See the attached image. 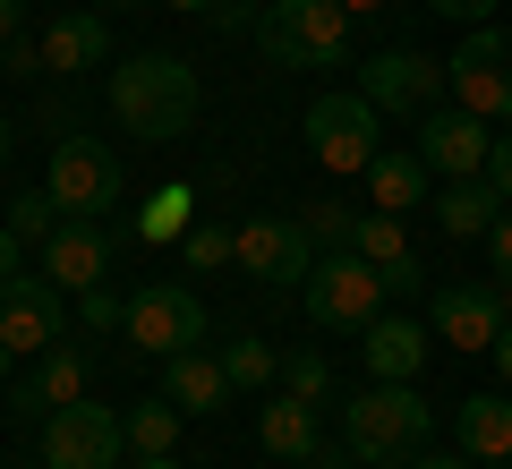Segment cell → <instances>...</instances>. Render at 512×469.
<instances>
[{
    "label": "cell",
    "mask_w": 512,
    "mask_h": 469,
    "mask_svg": "<svg viewBox=\"0 0 512 469\" xmlns=\"http://www.w3.org/2000/svg\"><path fill=\"white\" fill-rule=\"evenodd\" d=\"M256 52L274 69H342L350 60V9L342 0H265L256 9Z\"/></svg>",
    "instance_id": "cell-3"
},
{
    "label": "cell",
    "mask_w": 512,
    "mask_h": 469,
    "mask_svg": "<svg viewBox=\"0 0 512 469\" xmlns=\"http://www.w3.org/2000/svg\"><path fill=\"white\" fill-rule=\"evenodd\" d=\"M299 231H308L316 248H350V231H359V205H333V197H316L308 214H299Z\"/></svg>",
    "instance_id": "cell-29"
},
{
    "label": "cell",
    "mask_w": 512,
    "mask_h": 469,
    "mask_svg": "<svg viewBox=\"0 0 512 469\" xmlns=\"http://www.w3.org/2000/svg\"><path fill=\"white\" fill-rule=\"evenodd\" d=\"M9 393H18V410H35V418H52V410H69V401H86V350L60 333L52 350H35V367H26V376H9Z\"/></svg>",
    "instance_id": "cell-16"
},
{
    "label": "cell",
    "mask_w": 512,
    "mask_h": 469,
    "mask_svg": "<svg viewBox=\"0 0 512 469\" xmlns=\"http://www.w3.org/2000/svg\"><path fill=\"white\" fill-rule=\"evenodd\" d=\"M26 35V0H0V43H18Z\"/></svg>",
    "instance_id": "cell-37"
},
{
    "label": "cell",
    "mask_w": 512,
    "mask_h": 469,
    "mask_svg": "<svg viewBox=\"0 0 512 469\" xmlns=\"http://www.w3.org/2000/svg\"><path fill=\"white\" fill-rule=\"evenodd\" d=\"M487 180H495V197L512 205V137H495V145H487Z\"/></svg>",
    "instance_id": "cell-35"
},
{
    "label": "cell",
    "mask_w": 512,
    "mask_h": 469,
    "mask_svg": "<svg viewBox=\"0 0 512 469\" xmlns=\"http://www.w3.org/2000/svg\"><path fill=\"white\" fill-rule=\"evenodd\" d=\"M427 282V265H419V256H402V265H384V290H419Z\"/></svg>",
    "instance_id": "cell-36"
},
{
    "label": "cell",
    "mask_w": 512,
    "mask_h": 469,
    "mask_svg": "<svg viewBox=\"0 0 512 469\" xmlns=\"http://www.w3.org/2000/svg\"><path fill=\"white\" fill-rule=\"evenodd\" d=\"M163 9H197V18H214V0H163Z\"/></svg>",
    "instance_id": "cell-43"
},
{
    "label": "cell",
    "mask_w": 512,
    "mask_h": 469,
    "mask_svg": "<svg viewBox=\"0 0 512 469\" xmlns=\"http://www.w3.org/2000/svg\"><path fill=\"white\" fill-rule=\"evenodd\" d=\"M103 60H111L103 9H69V18L43 26V77H77V69H103Z\"/></svg>",
    "instance_id": "cell-18"
},
{
    "label": "cell",
    "mask_w": 512,
    "mask_h": 469,
    "mask_svg": "<svg viewBox=\"0 0 512 469\" xmlns=\"http://www.w3.org/2000/svg\"><path fill=\"white\" fill-rule=\"evenodd\" d=\"M128 469H180V461H171V452H137Z\"/></svg>",
    "instance_id": "cell-42"
},
{
    "label": "cell",
    "mask_w": 512,
    "mask_h": 469,
    "mask_svg": "<svg viewBox=\"0 0 512 469\" xmlns=\"http://www.w3.org/2000/svg\"><path fill=\"white\" fill-rule=\"evenodd\" d=\"M77 316H86V333H120L128 325V299L111 282H94V290H77Z\"/></svg>",
    "instance_id": "cell-32"
},
{
    "label": "cell",
    "mask_w": 512,
    "mask_h": 469,
    "mask_svg": "<svg viewBox=\"0 0 512 469\" xmlns=\"http://www.w3.org/2000/svg\"><path fill=\"white\" fill-rule=\"evenodd\" d=\"M487 145H495V120H478V111H419V145H410V154H419L427 171H436V180H478V171H487Z\"/></svg>",
    "instance_id": "cell-11"
},
{
    "label": "cell",
    "mask_w": 512,
    "mask_h": 469,
    "mask_svg": "<svg viewBox=\"0 0 512 469\" xmlns=\"http://www.w3.org/2000/svg\"><path fill=\"white\" fill-rule=\"evenodd\" d=\"M52 222H60L52 188H26V197H9V231H18V239H52Z\"/></svg>",
    "instance_id": "cell-31"
},
{
    "label": "cell",
    "mask_w": 512,
    "mask_h": 469,
    "mask_svg": "<svg viewBox=\"0 0 512 469\" xmlns=\"http://www.w3.org/2000/svg\"><path fill=\"white\" fill-rule=\"evenodd\" d=\"M402 469H461V452H410Z\"/></svg>",
    "instance_id": "cell-40"
},
{
    "label": "cell",
    "mask_w": 512,
    "mask_h": 469,
    "mask_svg": "<svg viewBox=\"0 0 512 469\" xmlns=\"http://www.w3.org/2000/svg\"><path fill=\"white\" fill-rule=\"evenodd\" d=\"M60 333H69V290H60L52 273H9V282H0V350H9V359H35Z\"/></svg>",
    "instance_id": "cell-8"
},
{
    "label": "cell",
    "mask_w": 512,
    "mask_h": 469,
    "mask_svg": "<svg viewBox=\"0 0 512 469\" xmlns=\"http://www.w3.org/2000/svg\"><path fill=\"white\" fill-rule=\"evenodd\" d=\"M299 469H359V461H350V444H342V452H325V444H316V452H308Z\"/></svg>",
    "instance_id": "cell-38"
},
{
    "label": "cell",
    "mask_w": 512,
    "mask_h": 469,
    "mask_svg": "<svg viewBox=\"0 0 512 469\" xmlns=\"http://www.w3.org/2000/svg\"><path fill=\"white\" fill-rule=\"evenodd\" d=\"M197 103H205V86H197V69H188L180 52H137V60L111 69V111H120L128 137H146V145L188 137Z\"/></svg>",
    "instance_id": "cell-1"
},
{
    "label": "cell",
    "mask_w": 512,
    "mask_h": 469,
    "mask_svg": "<svg viewBox=\"0 0 512 469\" xmlns=\"http://www.w3.org/2000/svg\"><path fill=\"white\" fill-rule=\"evenodd\" d=\"M120 435H128V452H171L180 444V410H171V401H128Z\"/></svg>",
    "instance_id": "cell-24"
},
{
    "label": "cell",
    "mask_w": 512,
    "mask_h": 469,
    "mask_svg": "<svg viewBox=\"0 0 512 469\" xmlns=\"http://www.w3.org/2000/svg\"><path fill=\"white\" fill-rule=\"evenodd\" d=\"M256 444L274 452V461H308V452L325 444V427H316V401H299V393L256 401Z\"/></svg>",
    "instance_id": "cell-19"
},
{
    "label": "cell",
    "mask_w": 512,
    "mask_h": 469,
    "mask_svg": "<svg viewBox=\"0 0 512 469\" xmlns=\"http://www.w3.org/2000/svg\"><path fill=\"white\" fill-rule=\"evenodd\" d=\"M487 469H512V461H487Z\"/></svg>",
    "instance_id": "cell-48"
},
{
    "label": "cell",
    "mask_w": 512,
    "mask_h": 469,
    "mask_svg": "<svg viewBox=\"0 0 512 469\" xmlns=\"http://www.w3.org/2000/svg\"><path fill=\"white\" fill-rule=\"evenodd\" d=\"M487 256H495V282L512 290V205L495 214V231H487Z\"/></svg>",
    "instance_id": "cell-33"
},
{
    "label": "cell",
    "mask_w": 512,
    "mask_h": 469,
    "mask_svg": "<svg viewBox=\"0 0 512 469\" xmlns=\"http://www.w3.org/2000/svg\"><path fill=\"white\" fill-rule=\"evenodd\" d=\"M461 461H512V393H470L461 401Z\"/></svg>",
    "instance_id": "cell-21"
},
{
    "label": "cell",
    "mask_w": 512,
    "mask_h": 469,
    "mask_svg": "<svg viewBox=\"0 0 512 469\" xmlns=\"http://www.w3.org/2000/svg\"><path fill=\"white\" fill-rule=\"evenodd\" d=\"M436 18H453V26H487L495 18V0H427Z\"/></svg>",
    "instance_id": "cell-34"
},
{
    "label": "cell",
    "mask_w": 512,
    "mask_h": 469,
    "mask_svg": "<svg viewBox=\"0 0 512 469\" xmlns=\"http://www.w3.org/2000/svg\"><path fill=\"white\" fill-rule=\"evenodd\" d=\"M350 248H359L367 256V265H402V256H410V231H402V214H359V231H350Z\"/></svg>",
    "instance_id": "cell-26"
},
{
    "label": "cell",
    "mask_w": 512,
    "mask_h": 469,
    "mask_svg": "<svg viewBox=\"0 0 512 469\" xmlns=\"http://www.w3.org/2000/svg\"><path fill=\"white\" fill-rule=\"evenodd\" d=\"M495 367H504V384H512V325L495 333Z\"/></svg>",
    "instance_id": "cell-41"
},
{
    "label": "cell",
    "mask_w": 512,
    "mask_h": 469,
    "mask_svg": "<svg viewBox=\"0 0 512 469\" xmlns=\"http://www.w3.org/2000/svg\"><path fill=\"white\" fill-rule=\"evenodd\" d=\"M18 248H26V239L9 231V222H0V282H9V273H18Z\"/></svg>",
    "instance_id": "cell-39"
},
{
    "label": "cell",
    "mask_w": 512,
    "mask_h": 469,
    "mask_svg": "<svg viewBox=\"0 0 512 469\" xmlns=\"http://www.w3.org/2000/svg\"><path fill=\"white\" fill-rule=\"evenodd\" d=\"M299 299H308V316L325 333H367L384 316V273L359 248H325L308 265V282H299Z\"/></svg>",
    "instance_id": "cell-4"
},
{
    "label": "cell",
    "mask_w": 512,
    "mask_h": 469,
    "mask_svg": "<svg viewBox=\"0 0 512 469\" xmlns=\"http://www.w3.org/2000/svg\"><path fill=\"white\" fill-rule=\"evenodd\" d=\"M359 94L376 111H393V120H410V111H436V94H444V60H427V52H410V43H393V52H376L359 69Z\"/></svg>",
    "instance_id": "cell-13"
},
{
    "label": "cell",
    "mask_w": 512,
    "mask_h": 469,
    "mask_svg": "<svg viewBox=\"0 0 512 469\" xmlns=\"http://www.w3.org/2000/svg\"><path fill=\"white\" fill-rule=\"evenodd\" d=\"M9 376H18V359H9V350H0V393H9Z\"/></svg>",
    "instance_id": "cell-44"
},
{
    "label": "cell",
    "mask_w": 512,
    "mask_h": 469,
    "mask_svg": "<svg viewBox=\"0 0 512 469\" xmlns=\"http://www.w3.org/2000/svg\"><path fill=\"white\" fill-rule=\"evenodd\" d=\"M495 214H504V197H495L487 171H478V180H444V197H436V222H444L453 239H487Z\"/></svg>",
    "instance_id": "cell-22"
},
{
    "label": "cell",
    "mask_w": 512,
    "mask_h": 469,
    "mask_svg": "<svg viewBox=\"0 0 512 469\" xmlns=\"http://www.w3.org/2000/svg\"><path fill=\"white\" fill-rule=\"evenodd\" d=\"M504 282H444L436 299H427V333L453 350H495V333H504Z\"/></svg>",
    "instance_id": "cell-12"
},
{
    "label": "cell",
    "mask_w": 512,
    "mask_h": 469,
    "mask_svg": "<svg viewBox=\"0 0 512 469\" xmlns=\"http://www.w3.org/2000/svg\"><path fill=\"white\" fill-rule=\"evenodd\" d=\"M359 180H367V197H376V214H410V205L427 197V180H436V171H427L419 154H384V145H376V163H367Z\"/></svg>",
    "instance_id": "cell-23"
},
{
    "label": "cell",
    "mask_w": 512,
    "mask_h": 469,
    "mask_svg": "<svg viewBox=\"0 0 512 469\" xmlns=\"http://www.w3.org/2000/svg\"><path fill=\"white\" fill-rule=\"evenodd\" d=\"M9 145H18V137H9V111H0V163H9Z\"/></svg>",
    "instance_id": "cell-45"
},
{
    "label": "cell",
    "mask_w": 512,
    "mask_h": 469,
    "mask_svg": "<svg viewBox=\"0 0 512 469\" xmlns=\"http://www.w3.org/2000/svg\"><path fill=\"white\" fill-rule=\"evenodd\" d=\"M0 469H9V461H0Z\"/></svg>",
    "instance_id": "cell-49"
},
{
    "label": "cell",
    "mask_w": 512,
    "mask_h": 469,
    "mask_svg": "<svg viewBox=\"0 0 512 469\" xmlns=\"http://www.w3.org/2000/svg\"><path fill=\"white\" fill-rule=\"evenodd\" d=\"M163 401L188 418L222 410L231 401V376H222V359H205V350H180V359H163Z\"/></svg>",
    "instance_id": "cell-20"
},
{
    "label": "cell",
    "mask_w": 512,
    "mask_h": 469,
    "mask_svg": "<svg viewBox=\"0 0 512 469\" xmlns=\"http://www.w3.org/2000/svg\"><path fill=\"white\" fill-rule=\"evenodd\" d=\"M444 86H453V103L478 111V120H512V35L504 26H470L461 52L444 60Z\"/></svg>",
    "instance_id": "cell-6"
},
{
    "label": "cell",
    "mask_w": 512,
    "mask_h": 469,
    "mask_svg": "<svg viewBox=\"0 0 512 469\" xmlns=\"http://www.w3.org/2000/svg\"><path fill=\"white\" fill-rule=\"evenodd\" d=\"M180 248H188V273H222L231 265V231H222V222H188Z\"/></svg>",
    "instance_id": "cell-30"
},
{
    "label": "cell",
    "mask_w": 512,
    "mask_h": 469,
    "mask_svg": "<svg viewBox=\"0 0 512 469\" xmlns=\"http://www.w3.org/2000/svg\"><path fill=\"white\" fill-rule=\"evenodd\" d=\"M427 342H436V333H427V325H410V316H376V325L359 333V350H367V376H376V384H419Z\"/></svg>",
    "instance_id": "cell-17"
},
{
    "label": "cell",
    "mask_w": 512,
    "mask_h": 469,
    "mask_svg": "<svg viewBox=\"0 0 512 469\" xmlns=\"http://www.w3.org/2000/svg\"><path fill=\"white\" fill-rule=\"evenodd\" d=\"M427 427H436V410L419 401V384H367L342 401L350 461H376V469H402L410 452H427Z\"/></svg>",
    "instance_id": "cell-2"
},
{
    "label": "cell",
    "mask_w": 512,
    "mask_h": 469,
    "mask_svg": "<svg viewBox=\"0 0 512 469\" xmlns=\"http://www.w3.org/2000/svg\"><path fill=\"white\" fill-rule=\"evenodd\" d=\"M299 128H308V154L325 171H367L376 163V137H384V111L367 94H316Z\"/></svg>",
    "instance_id": "cell-7"
},
{
    "label": "cell",
    "mask_w": 512,
    "mask_h": 469,
    "mask_svg": "<svg viewBox=\"0 0 512 469\" xmlns=\"http://www.w3.org/2000/svg\"><path fill=\"white\" fill-rule=\"evenodd\" d=\"M282 393L333 401V359H325V350H291V359H282Z\"/></svg>",
    "instance_id": "cell-28"
},
{
    "label": "cell",
    "mask_w": 512,
    "mask_h": 469,
    "mask_svg": "<svg viewBox=\"0 0 512 469\" xmlns=\"http://www.w3.org/2000/svg\"><path fill=\"white\" fill-rule=\"evenodd\" d=\"M222 376H231V393H265V384L282 376V359L265 342H256V333H239L231 350H222Z\"/></svg>",
    "instance_id": "cell-25"
},
{
    "label": "cell",
    "mask_w": 512,
    "mask_h": 469,
    "mask_svg": "<svg viewBox=\"0 0 512 469\" xmlns=\"http://www.w3.org/2000/svg\"><path fill=\"white\" fill-rule=\"evenodd\" d=\"M128 435H120V410L103 401H69V410L43 418V461L52 469H120Z\"/></svg>",
    "instance_id": "cell-10"
},
{
    "label": "cell",
    "mask_w": 512,
    "mask_h": 469,
    "mask_svg": "<svg viewBox=\"0 0 512 469\" xmlns=\"http://www.w3.org/2000/svg\"><path fill=\"white\" fill-rule=\"evenodd\" d=\"M231 265L256 273V282H274V290H291V282H308L316 239L299 231V222H239L231 231Z\"/></svg>",
    "instance_id": "cell-14"
},
{
    "label": "cell",
    "mask_w": 512,
    "mask_h": 469,
    "mask_svg": "<svg viewBox=\"0 0 512 469\" xmlns=\"http://www.w3.org/2000/svg\"><path fill=\"white\" fill-rule=\"evenodd\" d=\"M342 9H350V18H367V9H384V0H342Z\"/></svg>",
    "instance_id": "cell-46"
},
{
    "label": "cell",
    "mask_w": 512,
    "mask_h": 469,
    "mask_svg": "<svg viewBox=\"0 0 512 469\" xmlns=\"http://www.w3.org/2000/svg\"><path fill=\"white\" fill-rule=\"evenodd\" d=\"M188 214H197V197L171 180V188H154V197L137 205V231H146V239H180V231H188Z\"/></svg>",
    "instance_id": "cell-27"
},
{
    "label": "cell",
    "mask_w": 512,
    "mask_h": 469,
    "mask_svg": "<svg viewBox=\"0 0 512 469\" xmlns=\"http://www.w3.org/2000/svg\"><path fill=\"white\" fill-rule=\"evenodd\" d=\"M43 273H52L69 299H77V290H94V282L111 273V231H103V222L60 214V222H52V239H43Z\"/></svg>",
    "instance_id": "cell-15"
},
{
    "label": "cell",
    "mask_w": 512,
    "mask_h": 469,
    "mask_svg": "<svg viewBox=\"0 0 512 469\" xmlns=\"http://www.w3.org/2000/svg\"><path fill=\"white\" fill-rule=\"evenodd\" d=\"M43 188H52L60 214L103 222L111 205H120V188H128V180H120V154H111L103 137H60V145H52V180H43Z\"/></svg>",
    "instance_id": "cell-5"
},
{
    "label": "cell",
    "mask_w": 512,
    "mask_h": 469,
    "mask_svg": "<svg viewBox=\"0 0 512 469\" xmlns=\"http://www.w3.org/2000/svg\"><path fill=\"white\" fill-rule=\"evenodd\" d=\"M120 9H146V0H120Z\"/></svg>",
    "instance_id": "cell-47"
},
{
    "label": "cell",
    "mask_w": 512,
    "mask_h": 469,
    "mask_svg": "<svg viewBox=\"0 0 512 469\" xmlns=\"http://www.w3.org/2000/svg\"><path fill=\"white\" fill-rule=\"evenodd\" d=\"M128 342L146 350V359H180V350L205 342V307L188 282H146L128 290Z\"/></svg>",
    "instance_id": "cell-9"
}]
</instances>
